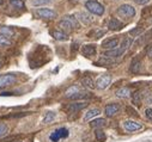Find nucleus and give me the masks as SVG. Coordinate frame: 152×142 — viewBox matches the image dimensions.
Segmentation results:
<instances>
[{"instance_id": "1", "label": "nucleus", "mask_w": 152, "mask_h": 142, "mask_svg": "<svg viewBox=\"0 0 152 142\" xmlns=\"http://www.w3.org/2000/svg\"><path fill=\"white\" fill-rule=\"evenodd\" d=\"M132 44V40L131 38H125L121 42V46L115 48V49H111V50H107L103 53V57H108V59H116L120 57L125 54V51L131 47Z\"/></svg>"}, {"instance_id": "2", "label": "nucleus", "mask_w": 152, "mask_h": 142, "mask_svg": "<svg viewBox=\"0 0 152 142\" xmlns=\"http://www.w3.org/2000/svg\"><path fill=\"white\" fill-rule=\"evenodd\" d=\"M85 7L88 9V11L92 14H96V16H102L104 13V6L96 1V0H89V1L85 3Z\"/></svg>"}, {"instance_id": "3", "label": "nucleus", "mask_w": 152, "mask_h": 142, "mask_svg": "<svg viewBox=\"0 0 152 142\" xmlns=\"http://www.w3.org/2000/svg\"><path fill=\"white\" fill-rule=\"evenodd\" d=\"M135 13H137L135 9L129 4H124L118 9V14L124 18H132L135 16Z\"/></svg>"}, {"instance_id": "4", "label": "nucleus", "mask_w": 152, "mask_h": 142, "mask_svg": "<svg viewBox=\"0 0 152 142\" xmlns=\"http://www.w3.org/2000/svg\"><path fill=\"white\" fill-rule=\"evenodd\" d=\"M35 13L39 18H43V19H53V18L56 17V12L50 10V9H47V7L37 9Z\"/></svg>"}, {"instance_id": "5", "label": "nucleus", "mask_w": 152, "mask_h": 142, "mask_svg": "<svg viewBox=\"0 0 152 142\" xmlns=\"http://www.w3.org/2000/svg\"><path fill=\"white\" fill-rule=\"evenodd\" d=\"M111 83V75L110 74H102L101 77H98L97 81H96V87L98 90H105Z\"/></svg>"}, {"instance_id": "6", "label": "nucleus", "mask_w": 152, "mask_h": 142, "mask_svg": "<svg viewBox=\"0 0 152 142\" xmlns=\"http://www.w3.org/2000/svg\"><path fill=\"white\" fill-rule=\"evenodd\" d=\"M16 83V75L13 74H1L0 75V90L11 86Z\"/></svg>"}, {"instance_id": "7", "label": "nucleus", "mask_w": 152, "mask_h": 142, "mask_svg": "<svg viewBox=\"0 0 152 142\" xmlns=\"http://www.w3.org/2000/svg\"><path fill=\"white\" fill-rule=\"evenodd\" d=\"M67 136H68V130L66 128H59V129H56L55 131H53L50 134L49 138H50L52 142H58L59 140L66 138Z\"/></svg>"}, {"instance_id": "8", "label": "nucleus", "mask_w": 152, "mask_h": 142, "mask_svg": "<svg viewBox=\"0 0 152 142\" xmlns=\"http://www.w3.org/2000/svg\"><path fill=\"white\" fill-rule=\"evenodd\" d=\"M124 128H125L127 131L133 133V131L141 130L144 127H142V124L139 123V122H135V121H132V120H127V121L124 122Z\"/></svg>"}, {"instance_id": "9", "label": "nucleus", "mask_w": 152, "mask_h": 142, "mask_svg": "<svg viewBox=\"0 0 152 142\" xmlns=\"http://www.w3.org/2000/svg\"><path fill=\"white\" fill-rule=\"evenodd\" d=\"M88 106L86 101H78V103H72L67 106V111L69 114H75V112H79L80 110L85 109Z\"/></svg>"}, {"instance_id": "10", "label": "nucleus", "mask_w": 152, "mask_h": 142, "mask_svg": "<svg viewBox=\"0 0 152 142\" xmlns=\"http://www.w3.org/2000/svg\"><path fill=\"white\" fill-rule=\"evenodd\" d=\"M120 111V105L116 104V103H111V104H108L104 109V114L107 117H113L115 116L118 112Z\"/></svg>"}, {"instance_id": "11", "label": "nucleus", "mask_w": 152, "mask_h": 142, "mask_svg": "<svg viewBox=\"0 0 152 142\" xmlns=\"http://www.w3.org/2000/svg\"><path fill=\"white\" fill-rule=\"evenodd\" d=\"M82 54L86 57H91L96 55V46L95 44H85L82 47Z\"/></svg>"}, {"instance_id": "12", "label": "nucleus", "mask_w": 152, "mask_h": 142, "mask_svg": "<svg viewBox=\"0 0 152 142\" xmlns=\"http://www.w3.org/2000/svg\"><path fill=\"white\" fill-rule=\"evenodd\" d=\"M118 47H119V40L118 38H109V40H105L102 43V48L103 49H107V50L115 49Z\"/></svg>"}, {"instance_id": "13", "label": "nucleus", "mask_w": 152, "mask_h": 142, "mask_svg": "<svg viewBox=\"0 0 152 142\" xmlns=\"http://www.w3.org/2000/svg\"><path fill=\"white\" fill-rule=\"evenodd\" d=\"M108 28L111 31H116V30H121L124 28V24L118 19V18H111L108 23Z\"/></svg>"}, {"instance_id": "14", "label": "nucleus", "mask_w": 152, "mask_h": 142, "mask_svg": "<svg viewBox=\"0 0 152 142\" xmlns=\"http://www.w3.org/2000/svg\"><path fill=\"white\" fill-rule=\"evenodd\" d=\"M75 17L78 18V20H80L82 23H84V24H91L92 23V20H94V18L88 13V12H78V13H75Z\"/></svg>"}, {"instance_id": "15", "label": "nucleus", "mask_w": 152, "mask_h": 142, "mask_svg": "<svg viewBox=\"0 0 152 142\" xmlns=\"http://www.w3.org/2000/svg\"><path fill=\"white\" fill-rule=\"evenodd\" d=\"M50 35H52V37H54L56 41H67L68 40L67 33L64 32V31L54 30V31H50Z\"/></svg>"}, {"instance_id": "16", "label": "nucleus", "mask_w": 152, "mask_h": 142, "mask_svg": "<svg viewBox=\"0 0 152 142\" xmlns=\"http://www.w3.org/2000/svg\"><path fill=\"white\" fill-rule=\"evenodd\" d=\"M116 97L118 98H121V99H126L128 97H131V90L128 87H121L119 88L116 92H115Z\"/></svg>"}, {"instance_id": "17", "label": "nucleus", "mask_w": 152, "mask_h": 142, "mask_svg": "<svg viewBox=\"0 0 152 142\" xmlns=\"http://www.w3.org/2000/svg\"><path fill=\"white\" fill-rule=\"evenodd\" d=\"M80 91H83V90L80 88V86H78V85H72V86H69V87L66 90L65 96H66V98H69V97H72L73 94L78 93V92H80Z\"/></svg>"}, {"instance_id": "18", "label": "nucleus", "mask_w": 152, "mask_h": 142, "mask_svg": "<svg viewBox=\"0 0 152 142\" xmlns=\"http://www.w3.org/2000/svg\"><path fill=\"white\" fill-rule=\"evenodd\" d=\"M99 114H101L99 109H91V110H89V111L84 115V121H85V122H88V121H90V120H92V118L97 117Z\"/></svg>"}, {"instance_id": "19", "label": "nucleus", "mask_w": 152, "mask_h": 142, "mask_svg": "<svg viewBox=\"0 0 152 142\" xmlns=\"http://www.w3.org/2000/svg\"><path fill=\"white\" fill-rule=\"evenodd\" d=\"M64 18L71 23V25L73 26V29H80V24H79V20H78V18L75 17V16H72V14H69V16H66V17H64Z\"/></svg>"}, {"instance_id": "20", "label": "nucleus", "mask_w": 152, "mask_h": 142, "mask_svg": "<svg viewBox=\"0 0 152 142\" xmlns=\"http://www.w3.org/2000/svg\"><path fill=\"white\" fill-rule=\"evenodd\" d=\"M82 85H84L85 87L91 88V90L96 88V83H95V81L92 80V78H90V77H84V78L82 79Z\"/></svg>"}, {"instance_id": "21", "label": "nucleus", "mask_w": 152, "mask_h": 142, "mask_svg": "<svg viewBox=\"0 0 152 142\" xmlns=\"http://www.w3.org/2000/svg\"><path fill=\"white\" fill-rule=\"evenodd\" d=\"M0 35H4V36L10 38L15 35V30L10 26H0Z\"/></svg>"}, {"instance_id": "22", "label": "nucleus", "mask_w": 152, "mask_h": 142, "mask_svg": "<svg viewBox=\"0 0 152 142\" xmlns=\"http://www.w3.org/2000/svg\"><path fill=\"white\" fill-rule=\"evenodd\" d=\"M89 97H90V93L83 90V91H80V92H78V93L73 94V96L69 97L68 99H72V100H79V99H86V98H89Z\"/></svg>"}, {"instance_id": "23", "label": "nucleus", "mask_w": 152, "mask_h": 142, "mask_svg": "<svg viewBox=\"0 0 152 142\" xmlns=\"http://www.w3.org/2000/svg\"><path fill=\"white\" fill-rule=\"evenodd\" d=\"M107 124V121L104 118H97V120H92L90 125L92 128H96V129H101L102 127H104Z\"/></svg>"}, {"instance_id": "24", "label": "nucleus", "mask_w": 152, "mask_h": 142, "mask_svg": "<svg viewBox=\"0 0 152 142\" xmlns=\"http://www.w3.org/2000/svg\"><path fill=\"white\" fill-rule=\"evenodd\" d=\"M131 96H132V103L134 105H137V106H140L141 105V94H140V92L139 91H134Z\"/></svg>"}, {"instance_id": "25", "label": "nucleus", "mask_w": 152, "mask_h": 142, "mask_svg": "<svg viewBox=\"0 0 152 142\" xmlns=\"http://www.w3.org/2000/svg\"><path fill=\"white\" fill-rule=\"evenodd\" d=\"M59 26H60L64 31H71V30H73V26L71 25V23H69L68 20H66L65 18L59 22Z\"/></svg>"}, {"instance_id": "26", "label": "nucleus", "mask_w": 152, "mask_h": 142, "mask_svg": "<svg viewBox=\"0 0 152 142\" xmlns=\"http://www.w3.org/2000/svg\"><path fill=\"white\" fill-rule=\"evenodd\" d=\"M55 117H56V114H55V112H53V111H48V112L45 115L43 123H45V124H49V123H52V122L55 120Z\"/></svg>"}, {"instance_id": "27", "label": "nucleus", "mask_w": 152, "mask_h": 142, "mask_svg": "<svg viewBox=\"0 0 152 142\" xmlns=\"http://www.w3.org/2000/svg\"><path fill=\"white\" fill-rule=\"evenodd\" d=\"M95 136H96V140H97L98 142H104V141L107 140V135H105V133H104L102 129H96Z\"/></svg>"}, {"instance_id": "28", "label": "nucleus", "mask_w": 152, "mask_h": 142, "mask_svg": "<svg viewBox=\"0 0 152 142\" xmlns=\"http://www.w3.org/2000/svg\"><path fill=\"white\" fill-rule=\"evenodd\" d=\"M10 4H11V6L18 9V10H24V7H25V4L23 0H11Z\"/></svg>"}, {"instance_id": "29", "label": "nucleus", "mask_w": 152, "mask_h": 142, "mask_svg": "<svg viewBox=\"0 0 152 142\" xmlns=\"http://www.w3.org/2000/svg\"><path fill=\"white\" fill-rule=\"evenodd\" d=\"M11 44H12V41L9 37L4 36V35H0V47H10Z\"/></svg>"}, {"instance_id": "30", "label": "nucleus", "mask_w": 152, "mask_h": 142, "mask_svg": "<svg viewBox=\"0 0 152 142\" xmlns=\"http://www.w3.org/2000/svg\"><path fill=\"white\" fill-rule=\"evenodd\" d=\"M140 70V61L139 60H133L131 63V72L132 73H138Z\"/></svg>"}, {"instance_id": "31", "label": "nucleus", "mask_w": 152, "mask_h": 142, "mask_svg": "<svg viewBox=\"0 0 152 142\" xmlns=\"http://www.w3.org/2000/svg\"><path fill=\"white\" fill-rule=\"evenodd\" d=\"M53 0H32L31 4L34 6H45V5H49L52 4Z\"/></svg>"}, {"instance_id": "32", "label": "nucleus", "mask_w": 152, "mask_h": 142, "mask_svg": "<svg viewBox=\"0 0 152 142\" xmlns=\"http://www.w3.org/2000/svg\"><path fill=\"white\" fill-rule=\"evenodd\" d=\"M144 32V29L141 28V26H138V28H135V29H132L131 31H129V35H132V36H134V37H138L139 35H141Z\"/></svg>"}, {"instance_id": "33", "label": "nucleus", "mask_w": 152, "mask_h": 142, "mask_svg": "<svg viewBox=\"0 0 152 142\" xmlns=\"http://www.w3.org/2000/svg\"><path fill=\"white\" fill-rule=\"evenodd\" d=\"M113 63H114L113 59H108V57H102L98 61V64H102V66H109V64H113Z\"/></svg>"}, {"instance_id": "34", "label": "nucleus", "mask_w": 152, "mask_h": 142, "mask_svg": "<svg viewBox=\"0 0 152 142\" xmlns=\"http://www.w3.org/2000/svg\"><path fill=\"white\" fill-rule=\"evenodd\" d=\"M9 133V127L5 123H0V137L5 136Z\"/></svg>"}, {"instance_id": "35", "label": "nucleus", "mask_w": 152, "mask_h": 142, "mask_svg": "<svg viewBox=\"0 0 152 142\" xmlns=\"http://www.w3.org/2000/svg\"><path fill=\"white\" fill-rule=\"evenodd\" d=\"M16 136H7V137H0V142H12L16 141Z\"/></svg>"}, {"instance_id": "36", "label": "nucleus", "mask_w": 152, "mask_h": 142, "mask_svg": "<svg viewBox=\"0 0 152 142\" xmlns=\"http://www.w3.org/2000/svg\"><path fill=\"white\" fill-rule=\"evenodd\" d=\"M126 111H127L128 115H131V116H138V112H137L133 108H131V106H127V108H126Z\"/></svg>"}, {"instance_id": "37", "label": "nucleus", "mask_w": 152, "mask_h": 142, "mask_svg": "<svg viewBox=\"0 0 152 142\" xmlns=\"http://www.w3.org/2000/svg\"><path fill=\"white\" fill-rule=\"evenodd\" d=\"M145 116H146L150 121H152V109H151V108H147V109L145 110Z\"/></svg>"}, {"instance_id": "38", "label": "nucleus", "mask_w": 152, "mask_h": 142, "mask_svg": "<svg viewBox=\"0 0 152 142\" xmlns=\"http://www.w3.org/2000/svg\"><path fill=\"white\" fill-rule=\"evenodd\" d=\"M25 115H29V112H19V114H17V115H11V116H7L9 118H13V117H23V116H25Z\"/></svg>"}, {"instance_id": "39", "label": "nucleus", "mask_w": 152, "mask_h": 142, "mask_svg": "<svg viewBox=\"0 0 152 142\" xmlns=\"http://www.w3.org/2000/svg\"><path fill=\"white\" fill-rule=\"evenodd\" d=\"M134 1H135V4H138V5H145V4L150 3L151 0H134Z\"/></svg>"}, {"instance_id": "40", "label": "nucleus", "mask_w": 152, "mask_h": 142, "mask_svg": "<svg viewBox=\"0 0 152 142\" xmlns=\"http://www.w3.org/2000/svg\"><path fill=\"white\" fill-rule=\"evenodd\" d=\"M148 56H150V57H152V49L150 50V53H148Z\"/></svg>"}, {"instance_id": "41", "label": "nucleus", "mask_w": 152, "mask_h": 142, "mask_svg": "<svg viewBox=\"0 0 152 142\" xmlns=\"http://www.w3.org/2000/svg\"><path fill=\"white\" fill-rule=\"evenodd\" d=\"M3 4H4V0H0V6H1Z\"/></svg>"}, {"instance_id": "42", "label": "nucleus", "mask_w": 152, "mask_h": 142, "mask_svg": "<svg viewBox=\"0 0 152 142\" xmlns=\"http://www.w3.org/2000/svg\"><path fill=\"white\" fill-rule=\"evenodd\" d=\"M148 36H152V31H151V32L148 33Z\"/></svg>"}, {"instance_id": "43", "label": "nucleus", "mask_w": 152, "mask_h": 142, "mask_svg": "<svg viewBox=\"0 0 152 142\" xmlns=\"http://www.w3.org/2000/svg\"><path fill=\"white\" fill-rule=\"evenodd\" d=\"M15 142H16V141H15ZM17 142H23V141H17Z\"/></svg>"}, {"instance_id": "44", "label": "nucleus", "mask_w": 152, "mask_h": 142, "mask_svg": "<svg viewBox=\"0 0 152 142\" xmlns=\"http://www.w3.org/2000/svg\"><path fill=\"white\" fill-rule=\"evenodd\" d=\"M0 67H1V63H0Z\"/></svg>"}]
</instances>
